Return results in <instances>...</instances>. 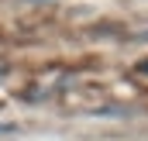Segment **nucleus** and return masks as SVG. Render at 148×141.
<instances>
[]
</instances>
